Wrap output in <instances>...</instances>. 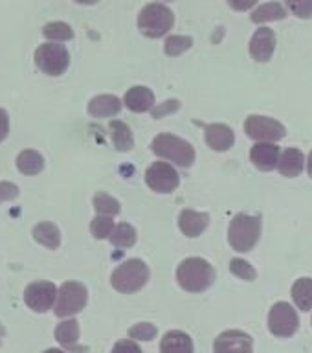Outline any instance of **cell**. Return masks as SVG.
<instances>
[{
    "label": "cell",
    "instance_id": "obj_1",
    "mask_svg": "<svg viewBox=\"0 0 312 353\" xmlns=\"http://www.w3.org/2000/svg\"><path fill=\"white\" fill-rule=\"evenodd\" d=\"M178 285L187 292L208 291L215 281L214 267L202 258L184 259L176 269Z\"/></svg>",
    "mask_w": 312,
    "mask_h": 353
},
{
    "label": "cell",
    "instance_id": "obj_2",
    "mask_svg": "<svg viewBox=\"0 0 312 353\" xmlns=\"http://www.w3.org/2000/svg\"><path fill=\"white\" fill-rule=\"evenodd\" d=\"M151 151L156 157L169 160L171 164L178 165V168H189L195 162V148L191 143L186 142L184 138L169 134V132H162L158 137H154V140L151 142Z\"/></svg>",
    "mask_w": 312,
    "mask_h": 353
},
{
    "label": "cell",
    "instance_id": "obj_3",
    "mask_svg": "<svg viewBox=\"0 0 312 353\" xmlns=\"http://www.w3.org/2000/svg\"><path fill=\"white\" fill-rule=\"evenodd\" d=\"M261 237V219L258 215H236L228 228V241L237 252H250Z\"/></svg>",
    "mask_w": 312,
    "mask_h": 353
},
{
    "label": "cell",
    "instance_id": "obj_4",
    "mask_svg": "<svg viewBox=\"0 0 312 353\" xmlns=\"http://www.w3.org/2000/svg\"><path fill=\"white\" fill-rule=\"evenodd\" d=\"M149 267L142 259H127L110 276V283L118 292L131 294L147 285Z\"/></svg>",
    "mask_w": 312,
    "mask_h": 353
},
{
    "label": "cell",
    "instance_id": "obj_5",
    "mask_svg": "<svg viewBox=\"0 0 312 353\" xmlns=\"http://www.w3.org/2000/svg\"><path fill=\"white\" fill-rule=\"evenodd\" d=\"M175 24V15L167 6L153 2L147 4L138 15V28L149 39L164 37Z\"/></svg>",
    "mask_w": 312,
    "mask_h": 353
},
{
    "label": "cell",
    "instance_id": "obj_6",
    "mask_svg": "<svg viewBox=\"0 0 312 353\" xmlns=\"http://www.w3.org/2000/svg\"><path fill=\"white\" fill-rule=\"evenodd\" d=\"M35 65L48 76H61L70 65V54L63 44L46 43L35 50Z\"/></svg>",
    "mask_w": 312,
    "mask_h": 353
},
{
    "label": "cell",
    "instance_id": "obj_7",
    "mask_svg": "<svg viewBox=\"0 0 312 353\" xmlns=\"http://www.w3.org/2000/svg\"><path fill=\"white\" fill-rule=\"evenodd\" d=\"M88 300L87 287L79 281H66L57 292V303H55V314L65 319L72 314L79 313Z\"/></svg>",
    "mask_w": 312,
    "mask_h": 353
},
{
    "label": "cell",
    "instance_id": "obj_8",
    "mask_svg": "<svg viewBox=\"0 0 312 353\" xmlns=\"http://www.w3.org/2000/svg\"><path fill=\"white\" fill-rule=\"evenodd\" d=\"M298 327H300V316L291 303L278 302L274 307L270 309L269 330L272 331V335L289 339L296 333Z\"/></svg>",
    "mask_w": 312,
    "mask_h": 353
},
{
    "label": "cell",
    "instance_id": "obj_9",
    "mask_svg": "<svg viewBox=\"0 0 312 353\" xmlns=\"http://www.w3.org/2000/svg\"><path fill=\"white\" fill-rule=\"evenodd\" d=\"M245 131L258 142H278L285 137V125H281V121L259 114L248 116L245 121Z\"/></svg>",
    "mask_w": 312,
    "mask_h": 353
},
{
    "label": "cell",
    "instance_id": "obj_10",
    "mask_svg": "<svg viewBox=\"0 0 312 353\" xmlns=\"http://www.w3.org/2000/svg\"><path fill=\"white\" fill-rule=\"evenodd\" d=\"M145 182L153 192L171 193L180 184V176L169 162H154L145 171Z\"/></svg>",
    "mask_w": 312,
    "mask_h": 353
},
{
    "label": "cell",
    "instance_id": "obj_11",
    "mask_svg": "<svg viewBox=\"0 0 312 353\" xmlns=\"http://www.w3.org/2000/svg\"><path fill=\"white\" fill-rule=\"evenodd\" d=\"M57 287L52 281H33L24 291V302L35 313H46L57 298Z\"/></svg>",
    "mask_w": 312,
    "mask_h": 353
},
{
    "label": "cell",
    "instance_id": "obj_12",
    "mask_svg": "<svg viewBox=\"0 0 312 353\" xmlns=\"http://www.w3.org/2000/svg\"><path fill=\"white\" fill-rule=\"evenodd\" d=\"M215 353H252V336L239 330H228L215 339Z\"/></svg>",
    "mask_w": 312,
    "mask_h": 353
},
{
    "label": "cell",
    "instance_id": "obj_13",
    "mask_svg": "<svg viewBox=\"0 0 312 353\" xmlns=\"http://www.w3.org/2000/svg\"><path fill=\"white\" fill-rule=\"evenodd\" d=\"M275 50V33L270 28H259L250 41V54L258 63H269Z\"/></svg>",
    "mask_w": 312,
    "mask_h": 353
},
{
    "label": "cell",
    "instance_id": "obj_14",
    "mask_svg": "<svg viewBox=\"0 0 312 353\" xmlns=\"http://www.w3.org/2000/svg\"><path fill=\"white\" fill-rule=\"evenodd\" d=\"M281 149L274 142H258L250 151L252 164L261 171H272L280 164Z\"/></svg>",
    "mask_w": 312,
    "mask_h": 353
},
{
    "label": "cell",
    "instance_id": "obj_15",
    "mask_svg": "<svg viewBox=\"0 0 312 353\" xmlns=\"http://www.w3.org/2000/svg\"><path fill=\"white\" fill-rule=\"evenodd\" d=\"M204 140L208 143V148H211L214 151H228L230 148H233L236 134L226 123H211L204 131Z\"/></svg>",
    "mask_w": 312,
    "mask_h": 353
},
{
    "label": "cell",
    "instance_id": "obj_16",
    "mask_svg": "<svg viewBox=\"0 0 312 353\" xmlns=\"http://www.w3.org/2000/svg\"><path fill=\"white\" fill-rule=\"evenodd\" d=\"M123 103L131 112H147V110H153L156 101H154V94L151 88L138 85L127 90Z\"/></svg>",
    "mask_w": 312,
    "mask_h": 353
},
{
    "label": "cell",
    "instance_id": "obj_17",
    "mask_svg": "<svg viewBox=\"0 0 312 353\" xmlns=\"http://www.w3.org/2000/svg\"><path fill=\"white\" fill-rule=\"evenodd\" d=\"M209 225V215L204 212H195V210H182L178 215V226L187 237H198Z\"/></svg>",
    "mask_w": 312,
    "mask_h": 353
},
{
    "label": "cell",
    "instance_id": "obj_18",
    "mask_svg": "<svg viewBox=\"0 0 312 353\" xmlns=\"http://www.w3.org/2000/svg\"><path fill=\"white\" fill-rule=\"evenodd\" d=\"M121 110V101L114 94H101L90 99L88 103V112L94 118H110L116 116Z\"/></svg>",
    "mask_w": 312,
    "mask_h": 353
},
{
    "label": "cell",
    "instance_id": "obj_19",
    "mask_svg": "<svg viewBox=\"0 0 312 353\" xmlns=\"http://www.w3.org/2000/svg\"><path fill=\"white\" fill-rule=\"evenodd\" d=\"M303 165H305V157L300 149L289 148L285 149L280 157V164H278V170L283 176H300L303 171Z\"/></svg>",
    "mask_w": 312,
    "mask_h": 353
},
{
    "label": "cell",
    "instance_id": "obj_20",
    "mask_svg": "<svg viewBox=\"0 0 312 353\" xmlns=\"http://www.w3.org/2000/svg\"><path fill=\"white\" fill-rule=\"evenodd\" d=\"M160 353H193L191 336L184 331H169L160 342Z\"/></svg>",
    "mask_w": 312,
    "mask_h": 353
},
{
    "label": "cell",
    "instance_id": "obj_21",
    "mask_svg": "<svg viewBox=\"0 0 312 353\" xmlns=\"http://www.w3.org/2000/svg\"><path fill=\"white\" fill-rule=\"evenodd\" d=\"M110 137H112L114 148L121 153H127V151H131L134 148V137H132L131 127L127 125L125 121H110Z\"/></svg>",
    "mask_w": 312,
    "mask_h": 353
},
{
    "label": "cell",
    "instance_id": "obj_22",
    "mask_svg": "<svg viewBox=\"0 0 312 353\" xmlns=\"http://www.w3.org/2000/svg\"><path fill=\"white\" fill-rule=\"evenodd\" d=\"M33 237H35V241L44 245L50 250H55L61 245V232L54 223H39V225H35Z\"/></svg>",
    "mask_w": 312,
    "mask_h": 353
},
{
    "label": "cell",
    "instance_id": "obj_23",
    "mask_svg": "<svg viewBox=\"0 0 312 353\" xmlns=\"http://www.w3.org/2000/svg\"><path fill=\"white\" fill-rule=\"evenodd\" d=\"M287 17L285 6H281L280 2H269V4L259 6L258 10L252 11V22L256 24H264V22H272V21H283Z\"/></svg>",
    "mask_w": 312,
    "mask_h": 353
},
{
    "label": "cell",
    "instance_id": "obj_24",
    "mask_svg": "<svg viewBox=\"0 0 312 353\" xmlns=\"http://www.w3.org/2000/svg\"><path fill=\"white\" fill-rule=\"evenodd\" d=\"M17 168H19V171L24 173V175H37V173L43 171L44 160L37 151L26 149V151H22V153H19V157H17Z\"/></svg>",
    "mask_w": 312,
    "mask_h": 353
},
{
    "label": "cell",
    "instance_id": "obj_25",
    "mask_svg": "<svg viewBox=\"0 0 312 353\" xmlns=\"http://www.w3.org/2000/svg\"><path fill=\"white\" fill-rule=\"evenodd\" d=\"M292 298L296 302V307L302 311L312 309V280L311 278H300L292 285Z\"/></svg>",
    "mask_w": 312,
    "mask_h": 353
},
{
    "label": "cell",
    "instance_id": "obj_26",
    "mask_svg": "<svg viewBox=\"0 0 312 353\" xmlns=\"http://www.w3.org/2000/svg\"><path fill=\"white\" fill-rule=\"evenodd\" d=\"M55 339L61 346L74 347L79 341V324L76 320H65L55 327Z\"/></svg>",
    "mask_w": 312,
    "mask_h": 353
},
{
    "label": "cell",
    "instance_id": "obj_27",
    "mask_svg": "<svg viewBox=\"0 0 312 353\" xmlns=\"http://www.w3.org/2000/svg\"><path fill=\"white\" fill-rule=\"evenodd\" d=\"M109 239L114 247L129 248L136 243V230H134L129 223H120V225L114 228V232L110 234Z\"/></svg>",
    "mask_w": 312,
    "mask_h": 353
},
{
    "label": "cell",
    "instance_id": "obj_28",
    "mask_svg": "<svg viewBox=\"0 0 312 353\" xmlns=\"http://www.w3.org/2000/svg\"><path fill=\"white\" fill-rule=\"evenodd\" d=\"M94 208H96V212L99 215H109V217L120 214V203L112 195L103 192L96 193V197H94Z\"/></svg>",
    "mask_w": 312,
    "mask_h": 353
},
{
    "label": "cell",
    "instance_id": "obj_29",
    "mask_svg": "<svg viewBox=\"0 0 312 353\" xmlns=\"http://www.w3.org/2000/svg\"><path fill=\"white\" fill-rule=\"evenodd\" d=\"M43 35L50 41H70L74 39V30L66 22H50L44 26Z\"/></svg>",
    "mask_w": 312,
    "mask_h": 353
},
{
    "label": "cell",
    "instance_id": "obj_30",
    "mask_svg": "<svg viewBox=\"0 0 312 353\" xmlns=\"http://www.w3.org/2000/svg\"><path fill=\"white\" fill-rule=\"evenodd\" d=\"M193 46V39L187 37V35H171L167 37L164 44L165 54L171 55V57H176V55H182L184 52Z\"/></svg>",
    "mask_w": 312,
    "mask_h": 353
},
{
    "label": "cell",
    "instance_id": "obj_31",
    "mask_svg": "<svg viewBox=\"0 0 312 353\" xmlns=\"http://www.w3.org/2000/svg\"><path fill=\"white\" fill-rule=\"evenodd\" d=\"M116 225L112 217L109 215H98L94 217L92 223H90V232L96 239H105V237H110V234L114 232Z\"/></svg>",
    "mask_w": 312,
    "mask_h": 353
},
{
    "label": "cell",
    "instance_id": "obj_32",
    "mask_svg": "<svg viewBox=\"0 0 312 353\" xmlns=\"http://www.w3.org/2000/svg\"><path fill=\"white\" fill-rule=\"evenodd\" d=\"M230 270L231 274L237 276V278H241V280H247V281H253L258 278V272L253 269L252 265L245 261V259H231L230 261Z\"/></svg>",
    "mask_w": 312,
    "mask_h": 353
},
{
    "label": "cell",
    "instance_id": "obj_33",
    "mask_svg": "<svg viewBox=\"0 0 312 353\" xmlns=\"http://www.w3.org/2000/svg\"><path fill=\"white\" fill-rule=\"evenodd\" d=\"M158 330H156V325L149 324V322H142V324L132 325L131 330H129V336L134 339V341H153L154 336H156Z\"/></svg>",
    "mask_w": 312,
    "mask_h": 353
},
{
    "label": "cell",
    "instance_id": "obj_34",
    "mask_svg": "<svg viewBox=\"0 0 312 353\" xmlns=\"http://www.w3.org/2000/svg\"><path fill=\"white\" fill-rule=\"evenodd\" d=\"M285 4L300 19H312V0H285Z\"/></svg>",
    "mask_w": 312,
    "mask_h": 353
},
{
    "label": "cell",
    "instance_id": "obj_35",
    "mask_svg": "<svg viewBox=\"0 0 312 353\" xmlns=\"http://www.w3.org/2000/svg\"><path fill=\"white\" fill-rule=\"evenodd\" d=\"M178 109H180V101H178V99H167V101H164V103L154 105L153 116L158 120V118H162V116L173 114V112Z\"/></svg>",
    "mask_w": 312,
    "mask_h": 353
},
{
    "label": "cell",
    "instance_id": "obj_36",
    "mask_svg": "<svg viewBox=\"0 0 312 353\" xmlns=\"http://www.w3.org/2000/svg\"><path fill=\"white\" fill-rule=\"evenodd\" d=\"M19 195V188L11 182H0V203L13 201Z\"/></svg>",
    "mask_w": 312,
    "mask_h": 353
},
{
    "label": "cell",
    "instance_id": "obj_37",
    "mask_svg": "<svg viewBox=\"0 0 312 353\" xmlns=\"http://www.w3.org/2000/svg\"><path fill=\"white\" fill-rule=\"evenodd\" d=\"M112 353H142V350H140V346H138L136 342L127 339V341L116 342Z\"/></svg>",
    "mask_w": 312,
    "mask_h": 353
},
{
    "label": "cell",
    "instance_id": "obj_38",
    "mask_svg": "<svg viewBox=\"0 0 312 353\" xmlns=\"http://www.w3.org/2000/svg\"><path fill=\"white\" fill-rule=\"evenodd\" d=\"M226 2L230 4L231 10L236 11H248L258 4V0H226Z\"/></svg>",
    "mask_w": 312,
    "mask_h": 353
},
{
    "label": "cell",
    "instance_id": "obj_39",
    "mask_svg": "<svg viewBox=\"0 0 312 353\" xmlns=\"http://www.w3.org/2000/svg\"><path fill=\"white\" fill-rule=\"evenodd\" d=\"M8 132H10V118L6 114V110L0 109V142L6 140Z\"/></svg>",
    "mask_w": 312,
    "mask_h": 353
},
{
    "label": "cell",
    "instance_id": "obj_40",
    "mask_svg": "<svg viewBox=\"0 0 312 353\" xmlns=\"http://www.w3.org/2000/svg\"><path fill=\"white\" fill-rule=\"evenodd\" d=\"M307 171H309V176L312 179V151L311 154H309V160H307Z\"/></svg>",
    "mask_w": 312,
    "mask_h": 353
},
{
    "label": "cell",
    "instance_id": "obj_41",
    "mask_svg": "<svg viewBox=\"0 0 312 353\" xmlns=\"http://www.w3.org/2000/svg\"><path fill=\"white\" fill-rule=\"evenodd\" d=\"M74 2H77V4H96V2H99V0H74Z\"/></svg>",
    "mask_w": 312,
    "mask_h": 353
},
{
    "label": "cell",
    "instance_id": "obj_42",
    "mask_svg": "<svg viewBox=\"0 0 312 353\" xmlns=\"http://www.w3.org/2000/svg\"><path fill=\"white\" fill-rule=\"evenodd\" d=\"M44 353H65V352H63V350H54V347H52V350H46Z\"/></svg>",
    "mask_w": 312,
    "mask_h": 353
},
{
    "label": "cell",
    "instance_id": "obj_43",
    "mask_svg": "<svg viewBox=\"0 0 312 353\" xmlns=\"http://www.w3.org/2000/svg\"><path fill=\"white\" fill-rule=\"evenodd\" d=\"M164 2H169V0H164Z\"/></svg>",
    "mask_w": 312,
    "mask_h": 353
}]
</instances>
